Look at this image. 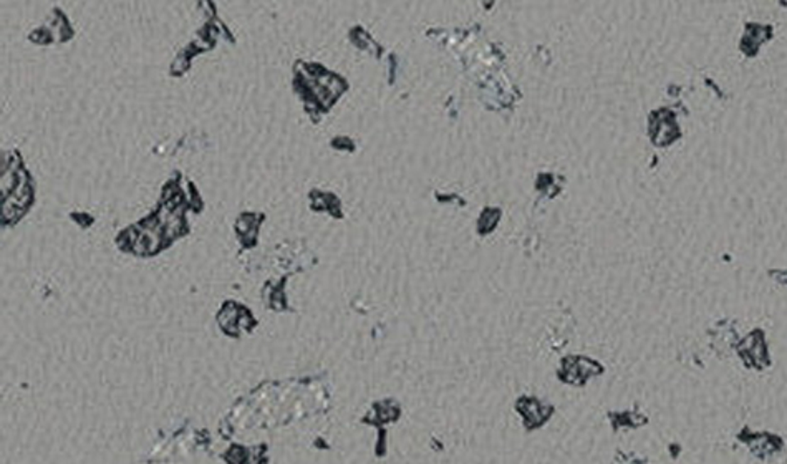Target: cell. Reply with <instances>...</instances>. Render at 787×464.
I'll return each mask as SVG.
<instances>
[{
    "instance_id": "cell-2",
    "label": "cell",
    "mask_w": 787,
    "mask_h": 464,
    "mask_svg": "<svg viewBox=\"0 0 787 464\" xmlns=\"http://www.w3.org/2000/svg\"><path fill=\"white\" fill-rule=\"evenodd\" d=\"M781 464H787V456L784 458V460H783V461H781Z\"/></svg>"
},
{
    "instance_id": "cell-1",
    "label": "cell",
    "mask_w": 787,
    "mask_h": 464,
    "mask_svg": "<svg viewBox=\"0 0 787 464\" xmlns=\"http://www.w3.org/2000/svg\"><path fill=\"white\" fill-rule=\"evenodd\" d=\"M746 436L739 435V440L748 446V450L753 453L754 456L761 458V460H769L774 455H778L779 451H783L784 441L779 436L771 435V433H753L746 430Z\"/></svg>"
}]
</instances>
